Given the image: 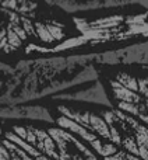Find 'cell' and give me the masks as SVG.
<instances>
[{"label":"cell","instance_id":"cell-1","mask_svg":"<svg viewBox=\"0 0 148 160\" xmlns=\"http://www.w3.org/2000/svg\"><path fill=\"white\" fill-rule=\"evenodd\" d=\"M148 11L138 14H112L106 17H99L95 20H87L82 17H74L73 22L78 35L64 39L63 42L55 45L53 48L38 47L36 44H30L25 47V53L31 52H62L73 48H80L82 45H96L109 41H124L134 37H148Z\"/></svg>","mask_w":148,"mask_h":160},{"label":"cell","instance_id":"cell-2","mask_svg":"<svg viewBox=\"0 0 148 160\" xmlns=\"http://www.w3.org/2000/svg\"><path fill=\"white\" fill-rule=\"evenodd\" d=\"M45 3L70 14L104 8H122L127 6H140L148 10V0H45Z\"/></svg>","mask_w":148,"mask_h":160},{"label":"cell","instance_id":"cell-3","mask_svg":"<svg viewBox=\"0 0 148 160\" xmlns=\"http://www.w3.org/2000/svg\"><path fill=\"white\" fill-rule=\"evenodd\" d=\"M59 149V160H98L81 141L70 135L64 128L48 129Z\"/></svg>","mask_w":148,"mask_h":160},{"label":"cell","instance_id":"cell-4","mask_svg":"<svg viewBox=\"0 0 148 160\" xmlns=\"http://www.w3.org/2000/svg\"><path fill=\"white\" fill-rule=\"evenodd\" d=\"M96 62L106 65L138 63L148 66V39L144 42H138V44L120 48V49H112L106 51V52L96 53Z\"/></svg>","mask_w":148,"mask_h":160},{"label":"cell","instance_id":"cell-5","mask_svg":"<svg viewBox=\"0 0 148 160\" xmlns=\"http://www.w3.org/2000/svg\"><path fill=\"white\" fill-rule=\"evenodd\" d=\"M58 124L60 125L62 128H64V129H67V131H70V132L78 135L82 141L88 142V143H90L91 146L95 149V152H98L99 155H102L104 158L110 156V155H113V153L118 152V149H116L115 145L104 143V142H102L101 139H99L98 136L92 132V131H90L88 128H85L84 125L78 124V122L73 121V119L69 118V117H66V115L59 117V118H58Z\"/></svg>","mask_w":148,"mask_h":160},{"label":"cell","instance_id":"cell-6","mask_svg":"<svg viewBox=\"0 0 148 160\" xmlns=\"http://www.w3.org/2000/svg\"><path fill=\"white\" fill-rule=\"evenodd\" d=\"M53 100H67V101H85V102H92V104L99 105H106L108 108H113L112 101L109 97L106 96V91L104 88L99 80H95V84L91 87L84 88V90L76 91V93H56L53 96Z\"/></svg>","mask_w":148,"mask_h":160},{"label":"cell","instance_id":"cell-7","mask_svg":"<svg viewBox=\"0 0 148 160\" xmlns=\"http://www.w3.org/2000/svg\"><path fill=\"white\" fill-rule=\"evenodd\" d=\"M0 118H30V119H39L45 122H53V118L50 112L42 105H24L17 104L13 107L0 108Z\"/></svg>","mask_w":148,"mask_h":160},{"label":"cell","instance_id":"cell-8","mask_svg":"<svg viewBox=\"0 0 148 160\" xmlns=\"http://www.w3.org/2000/svg\"><path fill=\"white\" fill-rule=\"evenodd\" d=\"M115 112L119 119L127 122L133 128V131H134V139L138 145V149H140V158L144 160H148V128L141 125L137 119L132 118V117L126 115V114L120 112V111L115 110Z\"/></svg>","mask_w":148,"mask_h":160},{"label":"cell","instance_id":"cell-9","mask_svg":"<svg viewBox=\"0 0 148 160\" xmlns=\"http://www.w3.org/2000/svg\"><path fill=\"white\" fill-rule=\"evenodd\" d=\"M110 86H112L115 98L119 100L120 102H133V104H140V102H143V97L140 96L138 91L130 90L129 87L123 86L122 83H119L118 80L110 82Z\"/></svg>","mask_w":148,"mask_h":160},{"label":"cell","instance_id":"cell-10","mask_svg":"<svg viewBox=\"0 0 148 160\" xmlns=\"http://www.w3.org/2000/svg\"><path fill=\"white\" fill-rule=\"evenodd\" d=\"M35 31H36V37L39 39H42L45 44H50V42L55 41V38H53L52 34L48 30L46 22H41V21L35 22Z\"/></svg>","mask_w":148,"mask_h":160},{"label":"cell","instance_id":"cell-11","mask_svg":"<svg viewBox=\"0 0 148 160\" xmlns=\"http://www.w3.org/2000/svg\"><path fill=\"white\" fill-rule=\"evenodd\" d=\"M116 80L119 83H122L123 86L129 87L130 90H134V91H138V83H137V79L130 76L129 73H119L116 75Z\"/></svg>","mask_w":148,"mask_h":160},{"label":"cell","instance_id":"cell-12","mask_svg":"<svg viewBox=\"0 0 148 160\" xmlns=\"http://www.w3.org/2000/svg\"><path fill=\"white\" fill-rule=\"evenodd\" d=\"M120 145H123L124 149H126L127 152H130V153H133V155H136V156L140 158V149H138V145H137V142H136V139H133L132 136H123Z\"/></svg>","mask_w":148,"mask_h":160},{"label":"cell","instance_id":"cell-13","mask_svg":"<svg viewBox=\"0 0 148 160\" xmlns=\"http://www.w3.org/2000/svg\"><path fill=\"white\" fill-rule=\"evenodd\" d=\"M46 25H48V30H49V32L52 34V37L55 38V41L63 39V37H64L63 25H60L59 22H56V21H48Z\"/></svg>","mask_w":148,"mask_h":160},{"label":"cell","instance_id":"cell-14","mask_svg":"<svg viewBox=\"0 0 148 160\" xmlns=\"http://www.w3.org/2000/svg\"><path fill=\"white\" fill-rule=\"evenodd\" d=\"M105 160H144L138 156L133 155V153H127V152H116L110 156H106Z\"/></svg>","mask_w":148,"mask_h":160},{"label":"cell","instance_id":"cell-15","mask_svg":"<svg viewBox=\"0 0 148 160\" xmlns=\"http://www.w3.org/2000/svg\"><path fill=\"white\" fill-rule=\"evenodd\" d=\"M0 49L4 51L6 53L10 52L8 42H7V34H6V25L4 24H0Z\"/></svg>","mask_w":148,"mask_h":160},{"label":"cell","instance_id":"cell-16","mask_svg":"<svg viewBox=\"0 0 148 160\" xmlns=\"http://www.w3.org/2000/svg\"><path fill=\"white\" fill-rule=\"evenodd\" d=\"M137 83H138V93L144 98H148V78L137 79Z\"/></svg>","mask_w":148,"mask_h":160},{"label":"cell","instance_id":"cell-17","mask_svg":"<svg viewBox=\"0 0 148 160\" xmlns=\"http://www.w3.org/2000/svg\"><path fill=\"white\" fill-rule=\"evenodd\" d=\"M0 160H11V155L4 145H0Z\"/></svg>","mask_w":148,"mask_h":160},{"label":"cell","instance_id":"cell-18","mask_svg":"<svg viewBox=\"0 0 148 160\" xmlns=\"http://www.w3.org/2000/svg\"><path fill=\"white\" fill-rule=\"evenodd\" d=\"M137 117L141 119V121H144V122H146V124L148 125V114H138Z\"/></svg>","mask_w":148,"mask_h":160},{"label":"cell","instance_id":"cell-19","mask_svg":"<svg viewBox=\"0 0 148 160\" xmlns=\"http://www.w3.org/2000/svg\"><path fill=\"white\" fill-rule=\"evenodd\" d=\"M0 135H2V128H0Z\"/></svg>","mask_w":148,"mask_h":160}]
</instances>
